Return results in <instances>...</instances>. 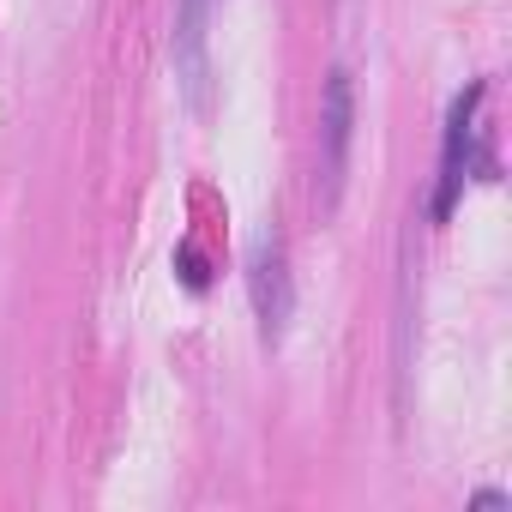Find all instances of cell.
<instances>
[{
	"mask_svg": "<svg viewBox=\"0 0 512 512\" xmlns=\"http://www.w3.org/2000/svg\"><path fill=\"white\" fill-rule=\"evenodd\" d=\"M488 97V79H470L452 109H446V139H440V175H434V199H428V217L446 223L458 193H464V175H470V151H476V109Z\"/></svg>",
	"mask_w": 512,
	"mask_h": 512,
	"instance_id": "obj_3",
	"label": "cell"
},
{
	"mask_svg": "<svg viewBox=\"0 0 512 512\" xmlns=\"http://www.w3.org/2000/svg\"><path fill=\"white\" fill-rule=\"evenodd\" d=\"M247 296H253V320H260V344H284L296 314V284H290V253L278 229H260L247 247Z\"/></svg>",
	"mask_w": 512,
	"mask_h": 512,
	"instance_id": "obj_1",
	"label": "cell"
},
{
	"mask_svg": "<svg viewBox=\"0 0 512 512\" xmlns=\"http://www.w3.org/2000/svg\"><path fill=\"white\" fill-rule=\"evenodd\" d=\"M470 506H512V494L506 488H482V494H470Z\"/></svg>",
	"mask_w": 512,
	"mask_h": 512,
	"instance_id": "obj_5",
	"label": "cell"
},
{
	"mask_svg": "<svg viewBox=\"0 0 512 512\" xmlns=\"http://www.w3.org/2000/svg\"><path fill=\"white\" fill-rule=\"evenodd\" d=\"M350 139H356V85L344 67H332L326 91H320V205L326 211H338V199H344Z\"/></svg>",
	"mask_w": 512,
	"mask_h": 512,
	"instance_id": "obj_2",
	"label": "cell"
},
{
	"mask_svg": "<svg viewBox=\"0 0 512 512\" xmlns=\"http://www.w3.org/2000/svg\"><path fill=\"white\" fill-rule=\"evenodd\" d=\"M211 13H217V0H175L169 55H175V79H181V91H187L193 115H211V55H205Z\"/></svg>",
	"mask_w": 512,
	"mask_h": 512,
	"instance_id": "obj_4",
	"label": "cell"
}]
</instances>
